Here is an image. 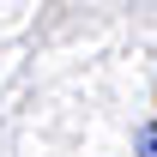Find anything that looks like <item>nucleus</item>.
Returning <instances> with one entry per match:
<instances>
[{
	"label": "nucleus",
	"instance_id": "nucleus-1",
	"mask_svg": "<svg viewBox=\"0 0 157 157\" xmlns=\"http://www.w3.org/2000/svg\"><path fill=\"white\" fill-rule=\"evenodd\" d=\"M139 157H157V121L145 127V133H139Z\"/></svg>",
	"mask_w": 157,
	"mask_h": 157
}]
</instances>
